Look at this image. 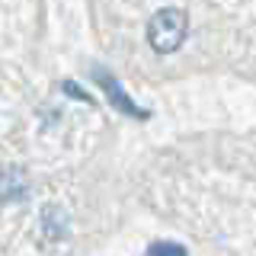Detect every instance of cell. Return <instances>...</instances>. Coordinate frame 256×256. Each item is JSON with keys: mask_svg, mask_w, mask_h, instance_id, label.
I'll use <instances>...</instances> for the list:
<instances>
[{"mask_svg": "<svg viewBox=\"0 0 256 256\" xmlns=\"http://www.w3.org/2000/svg\"><path fill=\"white\" fill-rule=\"evenodd\" d=\"M42 230H45L52 240H61V237L70 230V218L64 214L61 205H48V208H45V214H42Z\"/></svg>", "mask_w": 256, "mask_h": 256, "instance_id": "4", "label": "cell"}, {"mask_svg": "<svg viewBox=\"0 0 256 256\" xmlns=\"http://www.w3.org/2000/svg\"><path fill=\"white\" fill-rule=\"evenodd\" d=\"M150 253H186V250L176 246V244H154V246H150Z\"/></svg>", "mask_w": 256, "mask_h": 256, "instance_id": "5", "label": "cell"}, {"mask_svg": "<svg viewBox=\"0 0 256 256\" xmlns=\"http://www.w3.org/2000/svg\"><path fill=\"white\" fill-rule=\"evenodd\" d=\"M186 29H189L186 13H182L180 6H164V10H157L148 22V42H150L154 52L170 54L186 42Z\"/></svg>", "mask_w": 256, "mask_h": 256, "instance_id": "1", "label": "cell"}, {"mask_svg": "<svg viewBox=\"0 0 256 256\" xmlns=\"http://www.w3.org/2000/svg\"><path fill=\"white\" fill-rule=\"evenodd\" d=\"M93 77H96V84H100L102 90L109 93V100H112V106H116V109H122V112H128V116H134V118H144V116H148V112L134 109V102L128 100L125 93H122V86H116V77H112L109 70H102V68H93Z\"/></svg>", "mask_w": 256, "mask_h": 256, "instance_id": "3", "label": "cell"}, {"mask_svg": "<svg viewBox=\"0 0 256 256\" xmlns=\"http://www.w3.org/2000/svg\"><path fill=\"white\" fill-rule=\"evenodd\" d=\"M29 198V176L20 166H4L0 170V202L13 205V202H26Z\"/></svg>", "mask_w": 256, "mask_h": 256, "instance_id": "2", "label": "cell"}]
</instances>
